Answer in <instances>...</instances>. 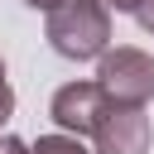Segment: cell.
I'll use <instances>...</instances> for the list:
<instances>
[{"instance_id": "7", "label": "cell", "mask_w": 154, "mask_h": 154, "mask_svg": "<svg viewBox=\"0 0 154 154\" xmlns=\"http://www.w3.org/2000/svg\"><path fill=\"white\" fill-rule=\"evenodd\" d=\"M135 19H140L144 34H154V0H140V5H135Z\"/></svg>"}, {"instance_id": "2", "label": "cell", "mask_w": 154, "mask_h": 154, "mask_svg": "<svg viewBox=\"0 0 154 154\" xmlns=\"http://www.w3.org/2000/svg\"><path fill=\"white\" fill-rule=\"evenodd\" d=\"M91 82L116 106H144V101H154V58L144 48H130V43L106 48L96 58V77Z\"/></svg>"}, {"instance_id": "3", "label": "cell", "mask_w": 154, "mask_h": 154, "mask_svg": "<svg viewBox=\"0 0 154 154\" xmlns=\"http://www.w3.org/2000/svg\"><path fill=\"white\" fill-rule=\"evenodd\" d=\"M149 116L144 106H116L106 101V111L91 125V144L96 154H149Z\"/></svg>"}, {"instance_id": "10", "label": "cell", "mask_w": 154, "mask_h": 154, "mask_svg": "<svg viewBox=\"0 0 154 154\" xmlns=\"http://www.w3.org/2000/svg\"><path fill=\"white\" fill-rule=\"evenodd\" d=\"M24 5H34V10H43V14H48V10L58 5V0H24Z\"/></svg>"}, {"instance_id": "1", "label": "cell", "mask_w": 154, "mask_h": 154, "mask_svg": "<svg viewBox=\"0 0 154 154\" xmlns=\"http://www.w3.org/2000/svg\"><path fill=\"white\" fill-rule=\"evenodd\" d=\"M48 43L72 63L101 58L111 48V10L101 0H58L48 10Z\"/></svg>"}, {"instance_id": "5", "label": "cell", "mask_w": 154, "mask_h": 154, "mask_svg": "<svg viewBox=\"0 0 154 154\" xmlns=\"http://www.w3.org/2000/svg\"><path fill=\"white\" fill-rule=\"evenodd\" d=\"M29 154H91V149H87L77 135H63V130H58V135H38V140L29 144Z\"/></svg>"}, {"instance_id": "6", "label": "cell", "mask_w": 154, "mask_h": 154, "mask_svg": "<svg viewBox=\"0 0 154 154\" xmlns=\"http://www.w3.org/2000/svg\"><path fill=\"white\" fill-rule=\"evenodd\" d=\"M14 116V87H10V77H5V63H0V125Z\"/></svg>"}, {"instance_id": "8", "label": "cell", "mask_w": 154, "mask_h": 154, "mask_svg": "<svg viewBox=\"0 0 154 154\" xmlns=\"http://www.w3.org/2000/svg\"><path fill=\"white\" fill-rule=\"evenodd\" d=\"M0 154H29V140H19V135H5V140H0Z\"/></svg>"}, {"instance_id": "4", "label": "cell", "mask_w": 154, "mask_h": 154, "mask_svg": "<svg viewBox=\"0 0 154 154\" xmlns=\"http://www.w3.org/2000/svg\"><path fill=\"white\" fill-rule=\"evenodd\" d=\"M106 111V91L96 87V82H67V87H58L53 91V101H48V116H53V125L63 130V135H91V125H96V116Z\"/></svg>"}, {"instance_id": "9", "label": "cell", "mask_w": 154, "mask_h": 154, "mask_svg": "<svg viewBox=\"0 0 154 154\" xmlns=\"http://www.w3.org/2000/svg\"><path fill=\"white\" fill-rule=\"evenodd\" d=\"M101 5H106V10H116V14H135V5H140V0H101Z\"/></svg>"}]
</instances>
